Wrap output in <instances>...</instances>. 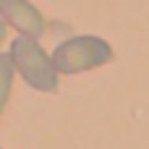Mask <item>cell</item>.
<instances>
[{
	"label": "cell",
	"mask_w": 149,
	"mask_h": 149,
	"mask_svg": "<svg viewBox=\"0 0 149 149\" xmlns=\"http://www.w3.org/2000/svg\"><path fill=\"white\" fill-rule=\"evenodd\" d=\"M10 60L13 68L21 73V79L37 89V92H55L58 89V71L52 63V55H47L37 39L31 37H16L10 42Z\"/></svg>",
	"instance_id": "6da1fadb"
},
{
	"label": "cell",
	"mask_w": 149,
	"mask_h": 149,
	"mask_svg": "<svg viewBox=\"0 0 149 149\" xmlns=\"http://www.w3.org/2000/svg\"><path fill=\"white\" fill-rule=\"evenodd\" d=\"M113 60V47L102 39V37H92V34H79L71 37L65 42H60L52 52V63L58 73H84L92 68H100L105 63Z\"/></svg>",
	"instance_id": "7a4b0ae2"
},
{
	"label": "cell",
	"mask_w": 149,
	"mask_h": 149,
	"mask_svg": "<svg viewBox=\"0 0 149 149\" xmlns=\"http://www.w3.org/2000/svg\"><path fill=\"white\" fill-rule=\"evenodd\" d=\"M0 16L5 24L21 31V37L39 39L45 34V18L29 0H0Z\"/></svg>",
	"instance_id": "3957f363"
},
{
	"label": "cell",
	"mask_w": 149,
	"mask_h": 149,
	"mask_svg": "<svg viewBox=\"0 0 149 149\" xmlns=\"http://www.w3.org/2000/svg\"><path fill=\"white\" fill-rule=\"evenodd\" d=\"M13 60L10 55H0V115L8 105V97H10V86H13Z\"/></svg>",
	"instance_id": "277c9868"
},
{
	"label": "cell",
	"mask_w": 149,
	"mask_h": 149,
	"mask_svg": "<svg viewBox=\"0 0 149 149\" xmlns=\"http://www.w3.org/2000/svg\"><path fill=\"white\" fill-rule=\"evenodd\" d=\"M3 42H5V21L0 18V45H3Z\"/></svg>",
	"instance_id": "5b68a950"
}]
</instances>
